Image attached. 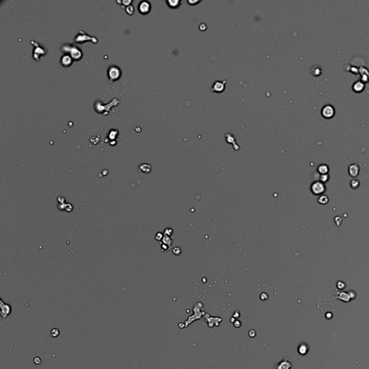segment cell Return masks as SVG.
Segmentation results:
<instances>
[{
	"label": "cell",
	"mask_w": 369,
	"mask_h": 369,
	"mask_svg": "<svg viewBox=\"0 0 369 369\" xmlns=\"http://www.w3.org/2000/svg\"><path fill=\"white\" fill-rule=\"evenodd\" d=\"M108 77L111 82L118 80L122 76V71L118 66L111 65L108 68Z\"/></svg>",
	"instance_id": "5"
},
{
	"label": "cell",
	"mask_w": 369,
	"mask_h": 369,
	"mask_svg": "<svg viewBox=\"0 0 369 369\" xmlns=\"http://www.w3.org/2000/svg\"><path fill=\"white\" fill-rule=\"evenodd\" d=\"M321 114L323 118L326 119H331L335 115V109L332 105L326 104L321 110Z\"/></svg>",
	"instance_id": "8"
},
{
	"label": "cell",
	"mask_w": 369,
	"mask_h": 369,
	"mask_svg": "<svg viewBox=\"0 0 369 369\" xmlns=\"http://www.w3.org/2000/svg\"><path fill=\"white\" fill-rule=\"evenodd\" d=\"M31 44H32L34 46V49L32 51V57L35 60L38 61L42 56L47 53V49H45L43 45H42L36 40H32Z\"/></svg>",
	"instance_id": "6"
},
{
	"label": "cell",
	"mask_w": 369,
	"mask_h": 369,
	"mask_svg": "<svg viewBox=\"0 0 369 369\" xmlns=\"http://www.w3.org/2000/svg\"><path fill=\"white\" fill-rule=\"evenodd\" d=\"M172 233H173V229H171L170 228H167V229L165 230V235L167 236V237L172 235Z\"/></svg>",
	"instance_id": "35"
},
{
	"label": "cell",
	"mask_w": 369,
	"mask_h": 369,
	"mask_svg": "<svg viewBox=\"0 0 369 369\" xmlns=\"http://www.w3.org/2000/svg\"><path fill=\"white\" fill-rule=\"evenodd\" d=\"M311 192L315 196H321L326 191V187L322 182L319 181H314L312 183L310 187Z\"/></svg>",
	"instance_id": "7"
},
{
	"label": "cell",
	"mask_w": 369,
	"mask_h": 369,
	"mask_svg": "<svg viewBox=\"0 0 369 369\" xmlns=\"http://www.w3.org/2000/svg\"><path fill=\"white\" fill-rule=\"evenodd\" d=\"M65 198L63 196H58L57 198V201H58V203L59 204H64V203H65Z\"/></svg>",
	"instance_id": "33"
},
{
	"label": "cell",
	"mask_w": 369,
	"mask_h": 369,
	"mask_svg": "<svg viewBox=\"0 0 369 369\" xmlns=\"http://www.w3.org/2000/svg\"><path fill=\"white\" fill-rule=\"evenodd\" d=\"M352 291H350L348 292H337V296H336V298L337 299L341 300V301H344V302H347L348 303L350 300L354 298L355 297L352 296Z\"/></svg>",
	"instance_id": "14"
},
{
	"label": "cell",
	"mask_w": 369,
	"mask_h": 369,
	"mask_svg": "<svg viewBox=\"0 0 369 369\" xmlns=\"http://www.w3.org/2000/svg\"><path fill=\"white\" fill-rule=\"evenodd\" d=\"M320 180L319 181L322 182L323 183H327V182L329 180V175L328 174H326V175H320Z\"/></svg>",
	"instance_id": "29"
},
{
	"label": "cell",
	"mask_w": 369,
	"mask_h": 369,
	"mask_svg": "<svg viewBox=\"0 0 369 369\" xmlns=\"http://www.w3.org/2000/svg\"><path fill=\"white\" fill-rule=\"evenodd\" d=\"M162 241H163V243L165 244H167V245H171L172 243H173V242H172L171 239H170L169 237H167V236H165V237H164V238H163V239H162Z\"/></svg>",
	"instance_id": "30"
},
{
	"label": "cell",
	"mask_w": 369,
	"mask_h": 369,
	"mask_svg": "<svg viewBox=\"0 0 369 369\" xmlns=\"http://www.w3.org/2000/svg\"><path fill=\"white\" fill-rule=\"evenodd\" d=\"M73 206L71 203H66L65 204V211L67 212H71L73 211Z\"/></svg>",
	"instance_id": "32"
},
{
	"label": "cell",
	"mask_w": 369,
	"mask_h": 369,
	"mask_svg": "<svg viewBox=\"0 0 369 369\" xmlns=\"http://www.w3.org/2000/svg\"><path fill=\"white\" fill-rule=\"evenodd\" d=\"M308 351H309V347H308L307 344L301 343L298 347V352L301 356H304V355H306Z\"/></svg>",
	"instance_id": "20"
},
{
	"label": "cell",
	"mask_w": 369,
	"mask_h": 369,
	"mask_svg": "<svg viewBox=\"0 0 369 369\" xmlns=\"http://www.w3.org/2000/svg\"><path fill=\"white\" fill-rule=\"evenodd\" d=\"M74 42L77 43H84L87 41H91L93 43H97L98 42L97 38L96 37L90 35L89 34L85 32L84 30L79 31L78 33L77 34L74 38Z\"/></svg>",
	"instance_id": "4"
},
{
	"label": "cell",
	"mask_w": 369,
	"mask_h": 369,
	"mask_svg": "<svg viewBox=\"0 0 369 369\" xmlns=\"http://www.w3.org/2000/svg\"><path fill=\"white\" fill-rule=\"evenodd\" d=\"M226 84V80H216L212 84L211 91L215 93H222L225 90Z\"/></svg>",
	"instance_id": "9"
},
{
	"label": "cell",
	"mask_w": 369,
	"mask_h": 369,
	"mask_svg": "<svg viewBox=\"0 0 369 369\" xmlns=\"http://www.w3.org/2000/svg\"><path fill=\"white\" fill-rule=\"evenodd\" d=\"M151 8V3L148 1H142L138 4V10L142 14H148L150 12Z\"/></svg>",
	"instance_id": "13"
},
{
	"label": "cell",
	"mask_w": 369,
	"mask_h": 369,
	"mask_svg": "<svg viewBox=\"0 0 369 369\" xmlns=\"http://www.w3.org/2000/svg\"><path fill=\"white\" fill-rule=\"evenodd\" d=\"M204 318L206 319V321L208 324V327L209 328H213L215 326H219L220 324L221 321H223L222 318L219 317V316H211L209 314H206L204 315Z\"/></svg>",
	"instance_id": "10"
},
{
	"label": "cell",
	"mask_w": 369,
	"mask_h": 369,
	"mask_svg": "<svg viewBox=\"0 0 369 369\" xmlns=\"http://www.w3.org/2000/svg\"><path fill=\"white\" fill-rule=\"evenodd\" d=\"M318 203L321 205H326L329 202V198L326 195H321L317 200Z\"/></svg>",
	"instance_id": "25"
},
{
	"label": "cell",
	"mask_w": 369,
	"mask_h": 369,
	"mask_svg": "<svg viewBox=\"0 0 369 369\" xmlns=\"http://www.w3.org/2000/svg\"><path fill=\"white\" fill-rule=\"evenodd\" d=\"M0 307H1V316L3 319L7 317L12 312V306L6 304L2 299H0Z\"/></svg>",
	"instance_id": "11"
},
{
	"label": "cell",
	"mask_w": 369,
	"mask_h": 369,
	"mask_svg": "<svg viewBox=\"0 0 369 369\" xmlns=\"http://www.w3.org/2000/svg\"><path fill=\"white\" fill-rule=\"evenodd\" d=\"M321 73H322V70H321V68L319 66L315 65V66H313L311 67V74L314 77L320 76Z\"/></svg>",
	"instance_id": "23"
},
{
	"label": "cell",
	"mask_w": 369,
	"mask_h": 369,
	"mask_svg": "<svg viewBox=\"0 0 369 369\" xmlns=\"http://www.w3.org/2000/svg\"><path fill=\"white\" fill-rule=\"evenodd\" d=\"M119 103L120 100L116 97L113 98L110 103H108L106 105H104V103H102L100 100H97L95 103L94 109L97 113L103 114L105 116V115L108 114V112L110 110L111 108L114 107V106H117Z\"/></svg>",
	"instance_id": "2"
},
{
	"label": "cell",
	"mask_w": 369,
	"mask_h": 369,
	"mask_svg": "<svg viewBox=\"0 0 369 369\" xmlns=\"http://www.w3.org/2000/svg\"><path fill=\"white\" fill-rule=\"evenodd\" d=\"M360 181L357 179H352L351 181H350V187H351L352 189H357V188H358L359 186H360Z\"/></svg>",
	"instance_id": "26"
},
{
	"label": "cell",
	"mask_w": 369,
	"mask_h": 369,
	"mask_svg": "<svg viewBox=\"0 0 369 369\" xmlns=\"http://www.w3.org/2000/svg\"><path fill=\"white\" fill-rule=\"evenodd\" d=\"M73 61V58H71V56L67 53H64V55L60 58V63L63 66L69 67L72 64Z\"/></svg>",
	"instance_id": "16"
},
{
	"label": "cell",
	"mask_w": 369,
	"mask_h": 369,
	"mask_svg": "<svg viewBox=\"0 0 369 369\" xmlns=\"http://www.w3.org/2000/svg\"><path fill=\"white\" fill-rule=\"evenodd\" d=\"M233 323H234V326L235 327H236V326H237V324H238V327H241V324H241V321L239 320H236L234 322H233Z\"/></svg>",
	"instance_id": "38"
},
{
	"label": "cell",
	"mask_w": 369,
	"mask_h": 369,
	"mask_svg": "<svg viewBox=\"0 0 369 369\" xmlns=\"http://www.w3.org/2000/svg\"><path fill=\"white\" fill-rule=\"evenodd\" d=\"M345 286H346L345 283H344V282L340 281V280H339V281H338L337 283V288H338V289H339V290L344 289V288H345Z\"/></svg>",
	"instance_id": "31"
},
{
	"label": "cell",
	"mask_w": 369,
	"mask_h": 369,
	"mask_svg": "<svg viewBox=\"0 0 369 369\" xmlns=\"http://www.w3.org/2000/svg\"><path fill=\"white\" fill-rule=\"evenodd\" d=\"M61 50L64 53L71 56L73 60L79 61L82 58V51L77 45L71 43H64L61 47Z\"/></svg>",
	"instance_id": "1"
},
{
	"label": "cell",
	"mask_w": 369,
	"mask_h": 369,
	"mask_svg": "<svg viewBox=\"0 0 369 369\" xmlns=\"http://www.w3.org/2000/svg\"><path fill=\"white\" fill-rule=\"evenodd\" d=\"M352 89L355 92L360 93L365 89V83L363 82L361 80H357L352 84Z\"/></svg>",
	"instance_id": "17"
},
{
	"label": "cell",
	"mask_w": 369,
	"mask_h": 369,
	"mask_svg": "<svg viewBox=\"0 0 369 369\" xmlns=\"http://www.w3.org/2000/svg\"><path fill=\"white\" fill-rule=\"evenodd\" d=\"M201 308H202V305H199V303L194 306V308H193L194 315L190 316L187 319V320L185 321L184 324H185V327H188V326L191 325L193 321L198 320V319H201V318L203 317V316L206 314H205V312H203V311H201Z\"/></svg>",
	"instance_id": "3"
},
{
	"label": "cell",
	"mask_w": 369,
	"mask_h": 369,
	"mask_svg": "<svg viewBox=\"0 0 369 369\" xmlns=\"http://www.w3.org/2000/svg\"><path fill=\"white\" fill-rule=\"evenodd\" d=\"M168 6L171 8H177L181 4H183V1L180 0H168L166 1Z\"/></svg>",
	"instance_id": "24"
},
{
	"label": "cell",
	"mask_w": 369,
	"mask_h": 369,
	"mask_svg": "<svg viewBox=\"0 0 369 369\" xmlns=\"http://www.w3.org/2000/svg\"><path fill=\"white\" fill-rule=\"evenodd\" d=\"M51 334L53 337H57L59 336L60 334V331L58 330L57 328H53L51 331Z\"/></svg>",
	"instance_id": "27"
},
{
	"label": "cell",
	"mask_w": 369,
	"mask_h": 369,
	"mask_svg": "<svg viewBox=\"0 0 369 369\" xmlns=\"http://www.w3.org/2000/svg\"><path fill=\"white\" fill-rule=\"evenodd\" d=\"M118 135L119 131L117 129H110L108 133V138L109 139V142H112V141H116Z\"/></svg>",
	"instance_id": "19"
},
{
	"label": "cell",
	"mask_w": 369,
	"mask_h": 369,
	"mask_svg": "<svg viewBox=\"0 0 369 369\" xmlns=\"http://www.w3.org/2000/svg\"><path fill=\"white\" fill-rule=\"evenodd\" d=\"M33 361L36 365H40V364L41 363V360H40V358L39 357H35V358H34Z\"/></svg>",
	"instance_id": "36"
},
{
	"label": "cell",
	"mask_w": 369,
	"mask_h": 369,
	"mask_svg": "<svg viewBox=\"0 0 369 369\" xmlns=\"http://www.w3.org/2000/svg\"><path fill=\"white\" fill-rule=\"evenodd\" d=\"M139 170H140V172H142V173H145V174H149L151 173V171H152V166H151L149 164L142 163L139 165Z\"/></svg>",
	"instance_id": "22"
},
{
	"label": "cell",
	"mask_w": 369,
	"mask_h": 369,
	"mask_svg": "<svg viewBox=\"0 0 369 369\" xmlns=\"http://www.w3.org/2000/svg\"><path fill=\"white\" fill-rule=\"evenodd\" d=\"M132 2H133V1H131V0H130V1H126V0H124V1H121V3H122V4H123L124 6H128L131 5V4Z\"/></svg>",
	"instance_id": "37"
},
{
	"label": "cell",
	"mask_w": 369,
	"mask_h": 369,
	"mask_svg": "<svg viewBox=\"0 0 369 369\" xmlns=\"http://www.w3.org/2000/svg\"><path fill=\"white\" fill-rule=\"evenodd\" d=\"M275 369H291L293 364L291 359L288 357H286L281 360L279 363L275 365Z\"/></svg>",
	"instance_id": "12"
},
{
	"label": "cell",
	"mask_w": 369,
	"mask_h": 369,
	"mask_svg": "<svg viewBox=\"0 0 369 369\" xmlns=\"http://www.w3.org/2000/svg\"><path fill=\"white\" fill-rule=\"evenodd\" d=\"M329 167L327 165H326V164H321V165H319L317 167V172L319 173V174L320 175L328 174L329 173Z\"/></svg>",
	"instance_id": "21"
},
{
	"label": "cell",
	"mask_w": 369,
	"mask_h": 369,
	"mask_svg": "<svg viewBox=\"0 0 369 369\" xmlns=\"http://www.w3.org/2000/svg\"><path fill=\"white\" fill-rule=\"evenodd\" d=\"M225 136H226V142H228V143L233 144V146H234V149H235L236 150H237V149L239 148L238 146H237V144L236 143L235 138H234V135H233V134H230V133H226V134H225Z\"/></svg>",
	"instance_id": "18"
},
{
	"label": "cell",
	"mask_w": 369,
	"mask_h": 369,
	"mask_svg": "<svg viewBox=\"0 0 369 369\" xmlns=\"http://www.w3.org/2000/svg\"><path fill=\"white\" fill-rule=\"evenodd\" d=\"M360 173V167L356 163L350 164L348 166V173L350 177L355 178Z\"/></svg>",
	"instance_id": "15"
},
{
	"label": "cell",
	"mask_w": 369,
	"mask_h": 369,
	"mask_svg": "<svg viewBox=\"0 0 369 369\" xmlns=\"http://www.w3.org/2000/svg\"><path fill=\"white\" fill-rule=\"evenodd\" d=\"M126 13H128V14H129V15H131V14H133L134 13V6L129 5V6H126Z\"/></svg>",
	"instance_id": "28"
},
{
	"label": "cell",
	"mask_w": 369,
	"mask_h": 369,
	"mask_svg": "<svg viewBox=\"0 0 369 369\" xmlns=\"http://www.w3.org/2000/svg\"><path fill=\"white\" fill-rule=\"evenodd\" d=\"M163 238H164L163 234H162V233H160V232L157 233V235H156V237H155V239H157V241H161V240H162V239H163Z\"/></svg>",
	"instance_id": "34"
},
{
	"label": "cell",
	"mask_w": 369,
	"mask_h": 369,
	"mask_svg": "<svg viewBox=\"0 0 369 369\" xmlns=\"http://www.w3.org/2000/svg\"><path fill=\"white\" fill-rule=\"evenodd\" d=\"M161 248H162V251H166V250H168V247H167V244H162V247H161Z\"/></svg>",
	"instance_id": "39"
}]
</instances>
